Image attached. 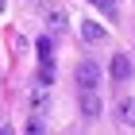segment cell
Wrapping results in <instances>:
<instances>
[{"label":"cell","mask_w":135,"mask_h":135,"mask_svg":"<svg viewBox=\"0 0 135 135\" xmlns=\"http://www.w3.org/2000/svg\"><path fill=\"white\" fill-rule=\"evenodd\" d=\"M77 81H81V89H97L100 85V66L97 62H81L77 66Z\"/></svg>","instance_id":"obj_1"},{"label":"cell","mask_w":135,"mask_h":135,"mask_svg":"<svg viewBox=\"0 0 135 135\" xmlns=\"http://www.w3.org/2000/svg\"><path fill=\"white\" fill-rule=\"evenodd\" d=\"M81 112L89 116V120H97V116H100V97H97L93 89H81Z\"/></svg>","instance_id":"obj_2"},{"label":"cell","mask_w":135,"mask_h":135,"mask_svg":"<svg viewBox=\"0 0 135 135\" xmlns=\"http://www.w3.org/2000/svg\"><path fill=\"white\" fill-rule=\"evenodd\" d=\"M112 77L116 81H127V77H131V58H127V54H116L112 58Z\"/></svg>","instance_id":"obj_3"},{"label":"cell","mask_w":135,"mask_h":135,"mask_svg":"<svg viewBox=\"0 0 135 135\" xmlns=\"http://www.w3.org/2000/svg\"><path fill=\"white\" fill-rule=\"evenodd\" d=\"M120 124H124V127H135V97L120 100Z\"/></svg>","instance_id":"obj_4"},{"label":"cell","mask_w":135,"mask_h":135,"mask_svg":"<svg viewBox=\"0 0 135 135\" xmlns=\"http://www.w3.org/2000/svg\"><path fill=\"white\" fill-rule=\"evenodd\" d=\"M81 35H85V42H104V27H100V23H93V20L81 27Z\"/></svg>","instance_id":"obj_5"},{"label":"cell","mask_w":135,"mask_h":135,"mask_svg":"<svg viewBox=\"0 0 135 135\" xmlns=\"http://www.w3.org/2000/svg\"><path fill=\"white\" fill-rule=\"evenodd\" d=\"M39 62L42 66H54V42L50 39H39Z\"/></svg>","instance_id":"obj_6"},{"label":"cell","mask_w":135,"mask_h":135,"mask_svg":"<svg viewBox=\"0 0 135 135\" xmlns=\"http://www.w3.org/2000/svg\"><path fill=\"white\" fill-rule=\"evenodd\" d=\"M31 104H35V112H46V85H39L31 93Z\"/></svg>","instance_id":"obj_7"},{"label":"cell","mask_w":135,"mask_h":135,"mask_svg":"<svg viewBox=\"0 0 135 135\" xmlns=\"http://www.w3.org/2000/svg\"><path fill=\"white\" fill-rule=\"evenodd\" d=\"M89 4H97L104 16H116V0H89Z\"/></svg>","instance_id":"obj_8"},{"label":"cell","mask_w":135,"mask_h":135,"mask_svg":"<svg viewBox=\"0 0 135 135\" xmlns=\"http://www.w3.org/2000/svg\"><path fill=\"white\" fill-rule=\"evenodd\" d=\"M50 81H54V70H50V66H42V70H39V85L50 89Z\"/></svg>","instance_id":"obj_9"},{"label":"cell","mask_w":135,"mask_h":135,"mask_svg":"<svg viewBox=\"0 0 135 135\" xmlns=\"http://www.w3.org/2000/svg\"><path fill=\"white\" fill-rule=\"evenodd\" d=\"M27 135H46V131H42V120H39V116H35V120H27Z\"/></svg>","instance_id":"obj_10"},{"label":"cell","mask_w":135,"mask_h":135,"mask_svg":"<svg viewBox=\"0 0 135 135\" xmlns=\"http://www.w3.org/2000/svg\"><path fill=\"white\" fill-rule=\"evenodd\" d=\"M62 27H66V23H62V12H50V31L58 35V31H62Z\"/></svg>","instance_id":"obj_11"},{"label":"cell","mask_w":135,"mask_h":135,"mask_svg":"<svg viewBox=\"0 0 135 135\" xmlns=\"http://www.w3.org/2000/svg\"><path fill=\"white\" fill-rule=\"evenodd\" d=\"M0 135H12V127H8V124H0Z\"/></svg>","instance_id":"obj_12"},{"label":"cell","mask_w":135,"mask_h":135,"mask_svg":"<svg viewBox=\"0 0 135 135\" xmlns=\"http://www.w3.org/2000/svg\"><path fill=\"white\" fill-rule=\"evenodd\" d=\"M0 8H4V0H0Z\"/></svg>","instance_id":"obj_13"}]
</instances>
